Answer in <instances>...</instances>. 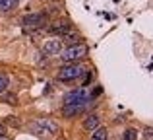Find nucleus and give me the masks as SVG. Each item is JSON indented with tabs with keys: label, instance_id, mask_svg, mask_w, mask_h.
<instances>
[{
	"label": "nucleus",
	"instance_id": "4",
	"mask_svg": "<svg viewBox=\"0 0 153 140\" xmlns=\"http://www.w3.org/2000/svg\"><path fill=\"white\" fill-rule=\"evenodd\" d=\"M87 99H89L87 91L83 90V88H79V90L68 91V94L64 95V105H85Z\"/></svg>",
	"mask_w": 153,
	"mask_h": 140
},
{
	"label": "nucleus",
	"instance_id": "10",
	"mask_svg": "<svg viewBox=\"0 0 153 140\" xmlns=\"http://www.w3.org/2000/svg\"><path fill=\"white\" fill-rule=\"evenodd\" d=\"M91 140H107V129H103V127H97L95 130H91Z\"/></svg>",
	"mask_w": 153,
	"mask_h": 140
},
{
	"label": "nucleus",
	"instance_id": "14",
	"mask_svg": "<svg viewBox=\"0 0 153 140\" xmlns=\"http://www.w3.org/2000/svg\"><path fill=\"white\" fill-rule=\"evenodd\" d=\"M6 88H8V76L6 74H0V94L6 91Z\"/></svg>",
	"mask_w": 153,
	"mask_h": 140
},
{
	"label": "nucleus",
	"instance_id": "8",
	"mask_svg": "<svg viewBox=\"0 0 153 140\" xmlns=\"http://www.w3.org/2000/svg\"><path fill=\"white\" fill-rule=\"evenodd\" d=\"M83 107L85 105H64L62 107V115L64 117H76V115H79L83 111Z\"/></svg>",
	"mask_w": 153,
	"mask_h": 140
},
{
	"label": "nucleus",
	"instance_id": "17",
	"mask_svg": "<svg viewBox=\"0 0 153 140\" xmlns=\"http://www.w3.org/2000/svg\"><path fill=\"white\" fill-rule=\"evenodd\" d=\"M0 140H8V138H6V134H0Z\"/></svg>",
	"mask_w": 153,
	"mask_h": 140
},
{
	"label": "nucleus",
	"instance_id": "1",
	"mask_svg": "<svg viewBox=\"0 0 153 140\" xmlns=\"http://www.w3.org/2000/svg\"><path fill=\"white\" fill-rule=\"evenodd\" d=\"M29 129L33 130L35 134H39V136H54L60 130L58 125H56L54 121H51V119H37L35 123H31Z\"/></svg>",
	"mask_w": 153,
	"mask_h": 140
},
{
	"label": "nucleus",
	"instance_id": "11",
	"mask_svg": "<svg viewBox=\"0 0 153 140\" xmlns=\"http://www.w3.org/2000/svg\"><path fill=\"white\" fill-rule=\"evenodd\" d=\"M18 0H0V12H10L16 8Z\"/></svg>",
	"mask_w": 153,
	"mask_h": 140
},
{
	"label": "nucleus",
	"instance_id": "16",
	"mask_svg": "<svg viewBox=\"0 0 153 140\" xmlns=\"http://www.w3.org/2000/svg\"><path fill=\"white\" fill-rule=\"evenodd\" d=\"M0 134H6V127H4L2 123H0Z\"/></svg>",
	"mask_w": 153,
	"mask_h": 140
},
{
	"label": "nucleus",
	"instance_id": "12",
	"mask_svg": "<svg viewBox=\"0 0 153 140\" xmlns=\"http://www.w3.org/2000/svg\"><path fill=\"white\" fill-rule=\"evenodd\" d=\"M62 41H68V43H72V45H74V43H79V35L78 33H70V31H68V33H64L62 35Z\"/></svg>",
	"mask_w": 153,
	"mask_h": 140
},
{
	"label": "nucleus",
	"instance_id": "7",
	"mask_svg": "<svg viewBox=\"0 0 153 140\" xmlns=\"http://www.w3.org/2000/svg\"><path fill=\"white\" fill-rule=\"evenodd\" d=\"M49 31H51V33H56V35H64V33L70 31V23H68V22H54L49 27Z\"/></svg>",
	"mask_w": 153,
	"mask_h": 140
},
{
	"label": "nucleus",
	"instance_id": "6",
	"mask_svg": "<svg viewBox=\"0 0 153 140\" xmlns=\"http://www.w3.org/2000/svg\"><path fill=\"white\" fill-rule=\"evenodd\" d=\"M62 51V41L60 39H51L43 45V53L45 55H58Z\"/></svg>",
	"mask_w": 153,
	"mask_h": 140
},
{
	"label": "nucleus",
	"instance_id": "5",
	"mask_svg": "<svg viewBox=\"0 0 153 140\" xmlns=\"http://www.w3.org/2000/svg\"><path fill=\"white\" fill-rule=\"evenodd\" d=\"M23 22V27L27 31L29 29H37V27H43L47 23V14H29L22 19Z\"/></svg>",
	"mask_w": 153,
	"mask_h": 140
},
{
	"label": "nucleus",
	"instance_id": "3",
	"mask_svg": "<svg viewBox=\"0 0 153 140\" xmlns=\"http://www.w3.org/2000/svg\"><path fill=\"white\" fill-rule=\"evenodd\" d=\"M85 74V68H83L82 64H78V62H70V64L62 66V68L58 70V74H56V78L62 80V82H70V80H76L79 78V76Z\"/></svg>",
	"mask_w": 153,
	"mask_h": 140
},
{
	"label": "nucleus",
	"instance_id": "2",
	"mask_svg": "<svg viewBox=\"0 0 153 140\" xmlns=\"http://www.w3.org/2000/svg\"><path fill=\"white\" fill-rule=\"evenodd\" d=\"M60 57L66 62H78V61H82V58L87 57V45H83V43H74V45H70L68 49H64Z\"/></svg>",
	"mask_w": 153,
	"mask_h": 140
},
{
	"label": "nucleus",
	"instance_id": "9",
	"mask_svg": "<svg viewBox=\"0 0 153 140\" xmlns=\"http://www.w3.org/2000/svg\"><path fill=\"white\" fill-rule=\"evenodd\" d=\"M83 127H85L87 130H95L99 127V117L97 115H89V117L83 121Z\"/></svg>",
	"mask_w": 153,
	"mask_h": 140
},
{
	"label": "nucleus",
	"instance_id": "15",
	"mask_svg": "<svg viewBox=\"0 0 153 140\" xmlns=\"http://www.w3.org/2000/svg\"><path fill=\"white\" fill-rule=\"evenodd\" d=\"M143 140H153V129L151 127L143 129Z\"/></svg>",
	"mask_w": 153,
	"mask_h": 140
},
{
	"label": "nucleus",
	"instance_id": "13",
	"mask_svg": "<svg viewBox=\"0 0 153 140\" xmlns=\"http://www.w3.org/2000/svg\"><path fill=\"white\" fill-rule=\"evenodd\" d=\"M138 138V133H136V129H126L122 134V140H136Z\"/></svg>",
	"mask_w": 153,
	"mask_h": 140
}]
</instances>
